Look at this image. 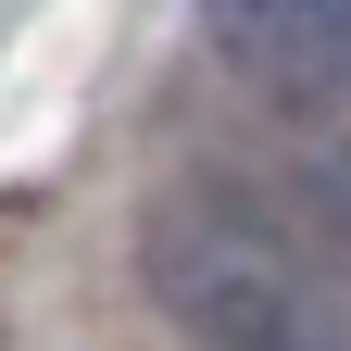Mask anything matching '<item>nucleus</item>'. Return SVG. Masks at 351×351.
<instances>
[{
  "label": "nucleus",
  "instance_id": "obj_3",
  "mask_svg": "<svg viewBox=\"0 0 351 351\" xmlns=\"http://www.w3.org/2000/svg\"><path fill=\"white\" fill-rule=\"evenodd\" d=\"M301 189H314V239L339 251V276H351V138H339V151L314 138V176H301Z\"/></svg>",
  "mask_w": 351,
  "mask_h": 351
},
{
  "label": "nucleus",
  "instance_id": "obj_2",
  "mask_svg": "<svg viewBox=\"0 0 351 351\" xmlns=\"http://www.w3.org/2000/svg\"><path fill=\"white\" fill-rule=\"evenodd\" d=\"M213 51L314 138H351V0H201Z\"/></svg>",
  "mask_w": 351,
  "mask_h": 351
},
{
  "label": "nucleus",
  "instance_id": "obj_1",
  "mask_svg": "<svg viewBox=\"0 0 351 351\" xmlns=\"http://www.w3.org/2000/svg\"><path fill=\"white\" fill-rule=\"evenodd\" d=\"M138 289L189 351H351V276L314 226L263 213L251 189H163L138 213Z\"/></svg>",
  "mask_w": 351,
  "mask_h": 351
}]
</instances>
